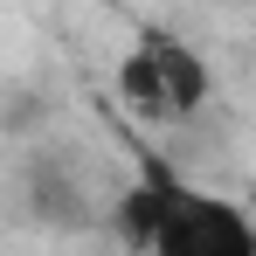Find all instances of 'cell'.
<instances>
[{
	"label": "cell",
	"instance_id": "obj_1",
	"mask_svg": "<svg viewBox=\"0 0 256 256\" xmlns=\"http://www.w3.org/2000/svg\"><path fill=\"white\" fill-rule=\"evenodd\" d=\"M111 222L125 228L138 256H256V214L173 173L132 180L111 201Z\"/></svg>",
	"mask_w": 256,
	"mask_h": 256
},
{
	"label": "cell",
	"instance_id": "obj_2",
	"mask_svg": "<svg viewBox=\"0 0 256 256\" xmlns=\"http://www.w3.org/2000/svg\"><path fill=\"white\" fill-rule=\"evenodd\" d=\"M208 90H214V76L201 62V48H187L173 28H146L125 48V62H118V97L146 125H187V118H201Z\"/></svg>",
	"mask_w": 256,
	"mask_h": 256
},
{
	"label": "cell",
	"instance_id": "obj_3",
	"mask_svg": "<svg viewBox=\"0 0 256 256\" xmlns=\"http://www.w3.org/2000/svg\"><path fill=\"white\" fill-rule=\"evenodd\" d=\"M28 208L48 228H90L104 222V194H97V173L84 166V152H35L28 160Z\"/></svg>",
	"mask_w": 256,
	"mask_h": 256
}]
</instances>
